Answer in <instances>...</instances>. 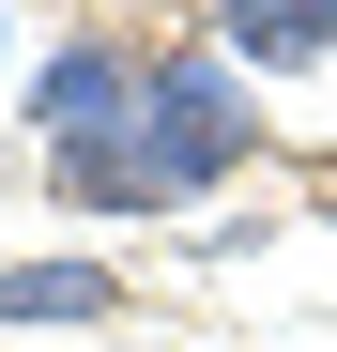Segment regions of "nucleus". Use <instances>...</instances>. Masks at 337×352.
<instances>
[{
    "label": "nucleus",
    "instance_id": "3",
    "mask_svg": "<svg viewBox=\"0 0 337 352\" xmlns=\"http://www.w3.org/2000/svg\"><path fill=\"white\" fill-rule=\"evenodd\" d=\"M215 46L246 77H307V62H337V0H215Z\"/></svg>",
    "mask_w": 337,
    "mask_h": 352
},
{
    "label": "nucleus",
    "instance_id": "4",
    "mask_svg": "<svg viewBox=\"0 0 337 352\" xmlns=\"http://www.w3.org/2000/svg\"><path fill=\"white\" fill-rule=\"evenodd\" d=\"M0 322H123V276L107 261H0Z\"/></svg>",
    "mask_w": 337,
    "mask_h": 352
},
{
    "label": "nucleus",
    "instance_id": "2",
    "mask_svg": "<svg viewBox=\"0 0 337 352\" xmlns=\"http://www.w3.org/2000/svg\"><path fill=\"white\" fill-rule=\"evenodd\" d=\"M138 92H153V62H138L123 31H92V16H77V31L31 62V138H46V153H92V138H123V123H138Z\"/></svg>",
    "mask_w": 337,
    "mask_h": 352
},
{
    "label": "nucleus",
    "instance_id": "1",
    "mask_svg": "<svg viewBox=\"0 0 337 352\" xmlns=\"http://www.w3.org/2000/svg\"><path fill=\"white\" fill-rule=\"evenodd\" d=\"M123 153H138L153 214L215 199V184L261 153V77L230 62V46H168V62H153V92H138V123H123Z\"/></svg>",
    "mask_w": 337,
    "mask_h": 352
}]
</instances>
